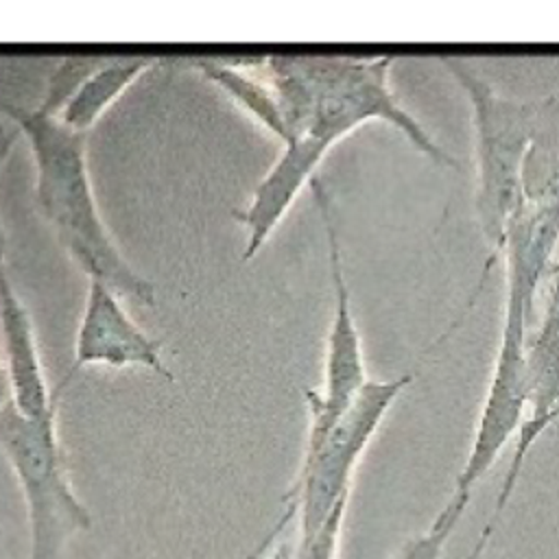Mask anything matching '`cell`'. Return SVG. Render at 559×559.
<instances>
[{
	"instance_id": "19",
	"label": "cell",
	"mask_w": 559,
	"mask_h": 559,
	"mask_svg": "<svg viewBox=\"0 0 559 559\" xmlns=\"http://www.w3.org/2000/svg\"><path fill=\"white\" fill-rule=\"evenodd\" d=\"M555 421H559V406H557V408H555V413L550 415V426H552Z\"/></svg>"
},
{
	"instance_id": "11",
	"label": "cell",
	"mask_w": 559,
	"mask_h": 559,
	"mask_svg": "<svg viewBox=\"0 0 559 559\" xmlns=\"http://www.w3.org/2000/svg\"><path fill=\"white\" fill-rule=\"evenodd\" d=\"M260 59H194L190 66L212 85H216L231 103H236L251 120H255L280 146L286 142V124L271 83L260 72Z\"/></svg>"
},
{
	"instance_id": "5",
	"label": "cell",
	"mask_w": 559,
	"mask_h": 559,
	"mask_svg": "<svg viewBox=\"0 0 559 559\" xmlns=\"http://www.w3.org/2000/svg\"><path fill=\"white\" fill-rule=\"evenodd\" d=\"M70 378L57 384V400L39 417L20 415L11 402L0 408V450L13 469L28 515V559H59L76 533L92 528V513L72 489L57 428Z\"/></svg>"
},
{
	"instance_id": "2",
	"label": "cell",
	"mask_w": 559,
	"mask_h": 559,
	"mask_svg": "<svg viewBox=\"0 0 559 559\" xmlns=\"http://www.w3.org/2000/svg\"><path fill=\"white\" fill-rule=\"evenodd\" d=\"M4 111L31 146L35 203L59 247L87 280L111 286L122 299L155 306V284L122 255L100 216L87 168V135L37 109Z\"/></svg>"
},
{
	"instance_id": "10",
	"label": "cell",
	"mask_w": 559,
	"mask_h": 559,
	"mask_svg": "<svg viewBox=\"0 0 559 559\" xmlns=\"http://www.w3.org/2000/svg\"><path fill=\"white\" fill-rule=\"evenodd\" d=\"M0 336L11 406L24 417L44 415L57 400V386H48L33 317L4 266H0Z\"/></svg>"
},
{
	"instance_id": "12",
	"label": "cell",
	"mask_w": 559,
	"mask_h": 559,
	"mask_svg": "<svg viewBox=\"0 0 559 559\" xmlns=\"http://www.w3.org/2000/svg\"><path fill=\"white\" fill-rule=\"evenodd\" d=\"M157 59L151 57H116L100 59L98 66L81 81L74 94L66 100L57 120L74 133H85L96 120L151 68Z\"/></svg>"
},
{
	"instance_id": "6",
	"label": "cell",
	"mask_w": 559,
	"mask_h": 559,
	"mask_svg": "<svg viewBox=\"0 0 559 559\" xmlns=\"http://www.w3.org/2000/svg\"><path fill=\"white\" fill-rule=\"evenodd\" d=\"M537 293L520 282L504 280V308L500 338L474 426L469 452L454 478L450 504L467 509L476 485L493 467L504 445L518 437L528 415V334L535 323Z\"/></svg>"
},
{
	"instance_id": "18",
	"label": "cell",
	"mask_w": 559,
	"mask_h": 559,
	"mask_svg": "<svg viewBox=\"0 0 559 559\" xmlns=\"http://www.w3.org/2000/svg\"><path fill=\"white\" fill-rule=\"evenodd\" d=\"M7 118H9V116H7ZM17 135H20V131H17V127L13 124L11 118H9V124L0 122V164H2V159L7 157V153L11 151V146H13V142H15Z\"/></svg>"
},
{
	"instance_id": "1",
	"label": "cell",
	"mask_w": 559,
	"mask_h": 559,
	"mask_svg": "<svg viewBox=\"0 0 559 559\" xmlns=\"http://www.w3.org/2000/svg\"><path fill=\"white\" fill-rule=\"evenodd\" d=\"M395 57H260V72L271 83L286 142L280 157L308 177H317L321 162L343 138L367 122H382L400 131L424 157L443 168H461L426 127L402 105L391 70Z\"/></svg>"
},
{
	"instance_id": "3",
	"label": "cell",
	"mask_w": 559,
	"mask_h": 559,
	"mask_svg": "<svg viewBox=\"0 0 559 559\" xmlns=\"http://www.w3.org/2000/svg\"><path fill=\"white\" fill-rule=\"evenodd\" d=\"M441 63L459 83L472 109L476 162L474 212L489 249L480 277L483 284L487 271L500 260L507 225L524 201L526 159L555 98H511L500 94L465 61L441 57Z\"/></svg>"
},
{
	"instance_id": "9",
	"label": "cell",
	"mask_w": 559,
	"mask_h": 559,
	"mask_svg": "<svg viewBox=\"0 0 559 559\" xmlns=\"http://www.w3.org/2000/svg\"><path fill=\"white\" fill-rule=\"evenodd\" d=\"M539 297L542 310L531 328L526 347L531 404L498 489L500 500H511L531 448L550 428V415L559 406V247L544 277Z\"/></svg>"
},
{
	"instance_id": "17",
	"label": "cell",
	"mask_w": 559,
	"mask_h": 559,
	"mask_svg": "<svg viewBox=\"0 0 559 559\" xmlns=\"http://www.w3.org/2000/svg\"><path fill=\"white\" fill-rule=\"evenodd\" d=\"M4 258H7V236H4V229L0 225V266H4ZM11 400V393H9V382H7V373H4V367H2V360H0V408Z\"/></svg>"
},
{
	"instance_id": "8",
	"label": "cell",
	"mask_w": 559,
	"mask_h": 559,
	"mask_svg": "<svg viewBox=\"0 0 559 559\" xmlns=\"http://www.w3.org/2000/svg\"><path fill=\"white\" fill-rule=\"evenodd\" d=\"M85 367H140L170 382L175 380L162 358V343L146 334L127 312L122 297L98 280H87V295L76 325L68 376Z\"/></svg>"
},
{
	"instance_id": "16",
	"label": "cell",
	"mask_w": 559,
	"mask_h": 559,
	"mask_svg": "<svg viewBox=\"0 0 559 559\" xmlns=\"http://www.w3.org/2000/svg\"><path fill=\"white\" fill-rule=\"evenodd\" d=\"M493 531H496V522H493V520H489V522L483 526V531H480V535H478L476 544H474V546L469 548V552L465 555V559H483L485 550L489 548V542H491Z\"/></svg>"
},
{
	"instance_id": "15",
	"label": "cell",
	"mask_w": 559,
	"mask_h": 559,
	"mask_svg": "<svg viewBox=\"0 0 559 559\" xmlns=\"http://www.w3.org/2000/svg\"><path fill=\"white\" fill-rule=\"evenodd\" d=\"M347 504L349 502L338 504L317 533H312L308 537H297L293 559H336Z\"/></svg>"
},
{
	"instance_id": "4",
	"label": "cell",
	"mask_w": 559,
	"mask_h": 559,
	"mask_svg": "<svg viewBox=\"0 0 559 559\" xmlns=\"http://www.w3.org/2000/svg\"><path fill=\"white\" fill-rule=\"evenodd\" d=\"M411 382L413 373L369 380L343 417L314 445L304 448L297 474L282 498L284 509L277 524L247 559H260L288 522L297 520V537H308L325 524L338 504L349 502L354 472L367 445Z\"/></svg>"
},
{
	"instance_id": "7",
	"label": "cell",
	"mask_w": 559,
	"mask_h": 559,
	"mask_svg": "<svg viewBox=\"0 0 559 559\" xmlns=\"http://www.w3.org/2000/svg\"><path fill=\"white\" fill-rule=\"evenodd\" d=\"M319 218L325 234L328 247V269H330V284H332V317L325 336V356H323V382L319 391H308V432L306 445H314L354 404L360 395L365 384L371 380L367 376V362L362 354V341L356 325L354 308H352V293L345 277L343 266V251L338 242V231L332 212V199L317 175L310 183Z\"/></svg>"
},
{
	"instance_id": "14",
	"label": "cell",
	"mask_w": 559,
	"mask_h": 559,
	"mask_svg": "<svg viewBox=\"0 0 559 559\" xmlns=\"http://www.w3.org/2000/svg\"><path fill=\"white\" fill-rule=\"evenodd\" d=\"M463 509L445 502L432 524L417 537L408 539L391 559H441L443 548L463 518Z\"/></svg>"
},
{
	"instance_id": "13",
	"label": "cell",
	"mask_w": 559,
	"mask_h": 559,
	"mask_svg": "<svg viewBox=\"0 0 559 559\" xmlns=\"http://www.w3.org/2000/svg\"><path fill=\"white\" fill-rule=\"evenodd\" d=\"M103 57H68L59 63V68L48 79L46 92L41 103L35 107L37 111L57 118L66 100L74 94V90L81 85V81L98 66Z\"/></svg>"
}]
</instances>
